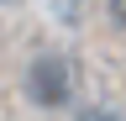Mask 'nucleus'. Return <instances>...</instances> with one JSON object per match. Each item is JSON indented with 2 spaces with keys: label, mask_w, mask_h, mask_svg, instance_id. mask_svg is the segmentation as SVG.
Masks as SVG:
<instances>
[{
  "label": "nucleus",
  "mask_w": 126,
  "mask_h": 121,
  "mask_svg": "<svg viewBox=\"0 0 126 121\" xmlns=\"http://www.w3.org/2000/svg\"><path fill=\"white\" fill-rule=\"evenodd\" d=\"M105 16H110L116 32H126V0H105Z\"/></svg>",
  "instance_id": "nucleus-2"
},
{
  "label": "nucleus",
  "mask_w": 126,
  "mask_h": 121,
  "mask_svg": "<svg viewBox=\"0 0 126 121\" xmlns=\"http://www.w3.org/2000/svg\"><path fill=\"white\" fill-rule=\"evenodd\" d=\"M84 121H121V116H116V111H89Z\"/></svg>",
  "instance_id": "nucleus-3"
},
{
  "label": "nucleus",
  "mask_w": 126,
  "mask_h": 121,
  "mask_svg": "<svg viewBox=\"0 0 126 121\" xmlns=\"http://www.w3.org/2000/svg\"><path fill=\"white\" fill-rule=\"evenodd\" d=\"M26 100L32 105H42V111H63V105L74 100V58L68 53H42V58H32V69H26Z\"/></svg>",
  "instance_id": "nucleus-1"
},
{
  "label": "nucleus",
  "mask_w": 126,
  "mask_h": 121,
  "mask_svg": "<svg viewBox=\"0 0 126 121\" xmlns=\"http://www.w3.org/2000/svg\"><path fill=\"white\" fill-rule=\"evenodd\" d=\"M0 5H11V0H0Z\"/></svg>",
  "instance_id": "nucleus-4"
}]
</instances>
